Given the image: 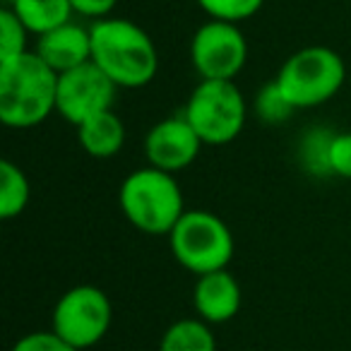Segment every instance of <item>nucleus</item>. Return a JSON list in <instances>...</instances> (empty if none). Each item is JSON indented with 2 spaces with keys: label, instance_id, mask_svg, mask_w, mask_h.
I'll return each instance as SVG.
<instances>
[{
  "label": "nucleus",
  "instance_id": "1",
  "mask_svg": "<svg viewBox=\"0 0 351 351\" xmlns=\"http://www.w3.org/2000/svg\"><path fill=\"white\" fill-rule=\"evenodd\" d=\"M92 63L116 84L118 89L147 87L156 77L159 53L152 36L140 25L123 17L94 20Z\"/></svg>",
  "mask_w": 351,
  "mask_h": 351
},
{
  "label": "nucleus",
  "instance_id": "2",
  "mask_svg": "<svg viewBox=\"0 0 351 351\" xmlns=\"http://www.w3.org/2000/svg\"><path fill=\"white\" fill-rule=\"evenodd\" d=\"M58 73L34 51L0 63V121L3 125L27 130L56 113Z\"/></svg>",
  "mask_w": 351,
  "mask_h": 351
},
{
  "label": "nucleus",
  "instance_id": "3",
  "mask_svg": "<svg viewBox=\"0 0 351 351\" xmlns=\"http://www.w3.org/2000/svg\"><path fill=\"white\" fill-rule=\"evenodd\" d=\"M118 205L125 219L147 236H169L186 215V200L176 176L149 164L125 176Z\"/></svg>",
  "mask_w": 351,
  "mask_h": 351
},
{
  "label": "nucleus",
  "instance_id": "4",
  "mask_svg": "<svg viewBox=\"0 0 351 351\" xmlns=\"http://www.w3.org/2000/svg\"><path fill=\"white\" fill-rule=\"evenodd\" d=\"M293 108H315L332 101L346 82V65L327 46H306L291 53L274 77Z\"/></svg>",
  "mask_w": 351,
  "mask_h": 351
},
{
  "label": "nucleus",
  "instance_id": "5",
  "mask_svg": "<svg viewBox=\"0 0 351 351\" xmlns=\"http://www.w3.org/2000/svg\"><path fill=\"white\" fill-rule=\"evenodd\" d=\"M169 245L176 263L197 277L226 269L236 250L229 224L207 210H186L169 234Z\"/></svg>",
  "mask_w": 351,
  "mask_h": 351
},
{
  "label": "nucleus",
  "instance_id": "6",
  "mask_svg": "<svg viewBox=\"0 0 351 351\" xmlns=\"http://www.w3.org/2000/svg\"><path fill=\"white\" fill-rule=\"evenodd\" d=\"M183 116L193 125V130L200 135L202 145L221 147L234 142L241 135L248 116V106L236 87L229 80H200L188 104L183 108Z\"/></svg>",
  "mask_w": 351,
  "mask_h": 351
},
{
  "label": "nucleus",
  "instance_id": "7",
  "mask_svg": "<svg viewBox=\"0 0 351 351\" xmlns=\"http://www.w3.org/2000/svg\"><path fill=\"white\" fill-rule=\"evenodd\" d=\"M113 320V306L99 287L80 284L58 298L51 317V330L75 349H89L106 337Z\"/></svg>",
  "mask_w": 351,
  "mask_h": 351
},
{
  "label": "nucleus",
  "instance_id": "8",
  "mask_svg": "<svg viewBox=\"0 0 351 351\" xmlns=\"http://www.w3.org/2000/svg\"><path fill=\"white\" fill-rule=\"evenodd\" d=\"M248 41L239 25L219 20H207L191 41V63L200 80H229L245 68Z\"/></svg>",
  "mask_w": 351,
  "mask_h": 351
},
{
  "label": "nucleus",
  "instance_id": "9",
  "mask_svg": "<svg viewBox=\"0 0 351 351\" xmlns=\"http://www.w3.org/2000/svg\"><path fill=\"white\" fill-rule=\"evenodd\" d=\"M118 87L89 60L75 70L58 75L56 113L80 128L99 113L113 111Z\"/></svg>",
  "mask_w": 351,
  "mask_h": 351
},
{
  "label": "nucleus",
  "instance_id": "10",
  "mask_svg": "<svg viewBox=\"0 0 351 351\" xmlns=\"http://www.w3.org/2000/svg\"><path fill=\"white\" fill-rule=\"evenodd\" d=\"M202 140L183 113L161 118L145 135L147 164L166 173H178L188 169L200 156Z\"/></svg>",
  "mask_w": 351,
  "mask_h": 351
},
{
  "label": "nucleus",
  "instance_id": "11",
  "mask_svg": "<svg viewBox=\"0 0 351 351\" xmlns=\"http://www.w3.org/2000/svg\"><path fill=\"white\" fill-rule=\"evenodd\" d=\"M241 301L243 293L229 269L202 274L193 287V306L197 317L207 325H224L234 320L241 311Z\"/></svg>",
  "mask_w": 351,
  "mask_h": 351
},
{
  "label": "nucleus",
  "instance_id": "12",
  "mask_svg": "<svg viewBox=\"0 0 351 351\" xmlns=\"http://www.w3.org/2000/svg\"><path fill=\"white\" fill-rule=\"evenodd\" d=\"M34 53L53 73L63 75L92 60V34L87 27L68 22V25L39 36Z\"/></svg>",
  "mask_w": 351,
  "mask_h": 351
},
{
  "label": "nucleus",
  "instance_id": "13",
  "mask_svg": "<svg viewBox=\"0 0 351 351\" xmlns=\"http://www.w3.org/2000/svg\"><path fill=\"white\" fill-rule=\"evenodd\" d=\"M77 140L92 159H111L125 145V125L113 111L99 113L77 128Z\"/></svg>",
  "mask_w": 351,
  "mask_h": 351
},
{
  "label": "nucleus",
  "instance_id": "14",
  "mask_svg": "<svg viewBox=\"0 0 351 351\" xmlns=\"http://www.w3.org/2000/svg\"><path fill=\"white\" fill-rule=\"evenodd\" d=\"M5 8H10L29 29V34L36 36H44L73 22L70 17L75 12L70 0H10Z\"/></svg>",
  "mask_w": 351,
  "mask_h": 351
},
{
  "label": "nucleus",
  "instance_id": "15",
  "mask_svg": "<svg viewBox=\"0 0 351 351\" xmlns=\"http://www.w3.org/2000/svg\"><path fill=\"white\" fill-rule=\"evenodd\" d=\"M159 351H217L212 325L200 317H183L166 327Z\"/></svg>",
  "mask_w": 351,
  "mask_h": 351
},
{
  "label": "nucleus",
  "instance_id": "16",
  "mask_svg": "<svg viewBox=\"0 0 351 351\" xmlns=\"http://www.w3.org/2000/svg\"><path fill=\"white\" fill-rule=\"evenodd\" d=\"M32 186L27 173L10 159L0 161V219H17L27 210Z\"/></svg>",
  "mask_w": 351,
  "mask_h": 351
},
{
  "label": "nucleus",
  "instance_id": "17",
  "mask_svg": "<svg viewBox=\"0 0 351 351\" xmlns=\"http://www.w3.org/2000/svg\"><path fill=\"white\" fill-rule=\"evenodd\" d=\"M335 137L332 130L325 128H313L311 132H306L298 147V156L301 164L308 173L313 176H332L330 173V142Z\"/></svg>",
  "mask_w": 351,
  "mask_h": 351
},
{
  "label": "nucleus",
  "instance_id": "18",
  "mask_svg": "<svg viewBox=\"0 0 351 351\" xmlns=\"http://www.w3.org/2000/svg\"><path fill=\"white\" fill-rule=\"evenodd\" d=\"M253 111L267 125H279V123H287L293 116L296 108L287 101V97L282 94V89L277 87V82H267L258 89L253 101Z\"/></svg>",
  "mask_w": 351,
  "mask_h": 351
},
{
  "label": "nucleus",
  "instance_id": "19",
  "mask_svg": "<svg viewBox=\"0 0 351 351\" xmlns=\"http://www.w3.org/2000/svg\"><path fill=\"white\" fill-rule=\"evenodd\" d=\"M27 41H29V29L10 8H3L0 10V63H10L25 56Z\"/></svg>",
  "mask_w": 351,
  "mask_h": 351
},
{
  "label": "nucleus",
  "instance_id": "20",
  "mask_svg": "<svg viewBox=\"0 0 351 351\" xmlns=\"http://www.w3.org/2000/svg\"><path fill=\"white\" fill-rule=\"evenodd\" d=\"M195 3L210 20L231 22V25L250 20L265 5V0H195Z\"/></svg>",
  "mask_w": 351,
  "mask_h": 351
},
{
  "label": "nucleus",
  "instance_id": "21",
  "mask_svg": "<svg viewBox=\"0 0 351 351\" xmlns=\"http://www.w3.org/2000/svg\"><path fill=\"white\" fill-rule=\"evenodd\" d=\"M12 351H80L73 344L58 337L53 330L46 332H29V335L20 337L12 346Z\"/></svg>",
  "mask_w": 351,
  "mask_h": 351
},
{
  "label": "nucleus",
  "instance_id": "22",
  "mask_svg": "<svg viewBox=\"0 0 351 351\" xmlns=\"http://www.w3.org/2000/svg\"><path fill=\"white\" fill-rule=\"evenodd\" d=\"M330 173L351 181V132H335V137H332Z\"/></svg>",
  "mask_w": 351,
  "mask_h": 351
},
{
  "label": "nucleus",
  "instance_id": "23",
  "mask_svg": "<svg viewBox=\"0 0 351 351\" xmlns=\"http://www.w3.org/2000/svg\"><path fill=\"white\" fill-rule=\"evenodd\" d=\"M70 3H73V10L77 15L94 17V20L108 17L113 8L118 5V0H70Z\"/></svg>",
  "mask_w": 351,
  "mask_h": 351
}]
</instances>
